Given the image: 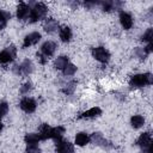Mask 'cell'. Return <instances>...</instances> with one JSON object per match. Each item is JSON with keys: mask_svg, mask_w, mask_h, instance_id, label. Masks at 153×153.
Here are the masks:
<instances>
[{"mask_svg": "<svg viewBox=\"0 0 153 153\" xmlns=\"http://www.w3.org/2000/svg\"><path fill=\"white\" fill-rule=\"evenodd\" d=\"M47 12H48V8L43 2L35 4L33 7H31V11H30V16H29L30 23H35V22L44 19L45 16H47Z\"/></svg>", "mask_w": 153, "mask_h": 153, "instance_id": "obj_1", "label": "cell"}, {"mask_svg": "<svg viewBox=\"0 0 153 153\" xmlns=\"http://www.w3.org/2000/svg\"><path fill=\"white\" fill-rule=\"evenodd\" d=\"M152 82H153V75L151 73L135 74L129 80L130 87H142V86H146V85H151Z\"/></svg>", "mask_w": 153, "mask_h": 153, "instance_id": "obj_2", "label": "cell"}, {"mask_svg": "<svg viewBox=\"0 0 153 153\" xmlns=\"http://www.w3.org/2000/svg\"><path fill=\"white\" fill-rule=\"evenodd\" d=\"M16 54H17V49L14 45H8L7 48H5L1 53H0V63L2 65H6V63H10L13 61V59L16 57Z\"/></svg>", "mask_w": 153, "mask_h": 153, "instance_id": "obj_3", "label": "cell"}, {"mask_svg": "<svg viewBox=\"0 0 153 153\" xmlns=\"http://www.w3.org/2000/svg\"><path fill=\"white\" fill-rule=\"evenodd\" d=\"M92 56L97 61H99L102 63H106L109 61V59H110V53L103 47H97V48L92 49Z\"/></svg>", "mask_w": 153, "mask_h": 153, "instance_id": "obj_4", "label": "cell"}, {"mask_svg": "<svg viewBox=\"0 0 153 153\" xmlns=\"http://www.w3.org/2000/svg\"><path fill=\"white\" fill-rule=\"evenodd\" d=\"M19 105H20L22 110H24V111L27 112V114L33 112V111L36 110V106H37L35 99L29 98V97H24V98L20 100V104H19Z\"/></svg>", "mask_w": 153, "mask_h": 153, "instance_id": "obj_5", "label": "cell"}, {"mask_svg": "<svg viewBox=\"0 0 153 153\" xmlns=\"http://www.w3.org/2000/svg\"><path fill=\"white\" fill-rule=\"evenodd\" d=\"M30 11H31V7L29 5H26L25 2H20L18 5V7H17V18L20 19V20L29 19Z\"/></svg>", "mask_w": 153, "mask_h": 153, "instance_id": "obj_6", "label": "cell"}, {"mask_svg": "<svg viewBox=\"0 0 153 153\" xmlns=\"http://www.w3.org/2000/svg\"><path fill=\"white\" fill-rule=\"evenodd\" d=\"M56 152L57 153H74V147L69 141H57L56 142Z\"/></svg>", "mask_w": 153, "mask_h": 153, "instance_id": "obj_7", "label": "cell"}, {"mask_svg": "<svg viewBox=\"0 0 153 153\" xmlns=\"http://www.w3.org/2000/svg\"><path fill=\"white\" fill-rule=\"evenodd\" d=\"M90 140L94 143V145H97V146H100V147H111V145L109 143V141L100 134V133H93L92 135H91V137H90Z\"/></svg>", "mask_w": 153, "mask_h": 153, "instance_id": "obj_8", "label": "cell"}, {"mask_svg": "<svg viewBox=\"0 0 153 153\" xmlns=\"http://www.w3.org/2000/svg\"><path fill=\"white\" fill-rule=\"evenodd\" d=\"M120 23L124 30H129L133 26V18L128 12L121 11L120 12Z\"/></svg>", "mask_w": 153, "mask_h": 153, "instance_id": "obj_9", "label": "cell"}, {"mask_svg": "<svg viewBox=\"0 0 153 153\" xmlns=\"http://www.w3.org/2000/svg\"><path fill=\"white\" fill-rule=\"evenodd\" d=\"M39 39H41V33L39 32H31V33L25 36L24 43H23V48H27L30 45H33V44L38 43Z\"/></svg>", "mask_w": 153, "mask_h": 153, "instance_id": "obj_10", "label": "cell"}, {"mask_svg": "<svg viewBox=\"0 0 153 153\" xmlns=\"http://www.w3.org/2000/svg\"><path fill=\"white\" fill-rule=\"evenodd\" d=\"M55 49H56L55 42H53V41H47V42H44V43L42 44V47H41V53L48 57V56H51V55L55 53Z\"/></svg>", "mask_w": 153, "mask_h": 153, "instance_id": "obj_11", "label": "cell"}, {"mask_svg": "<svg viewBox=\"0 0 153 153\" xmlns=\"http://www.w3.org/2000/svg\"><path fill=\"white\" fill-rule=\"evenodd\" d=\"M136 145L140 146L142 149L146 148V147H149V146L152 145V137H151V134H149L148 131L142 133V134L139 136V139H137V141H136Z\"/></svg>", "mask_w": 153, "mask_h": 153, "instance_id": "obj_12", "label": "cell"}, {"mask_svg": "<svg viewBox=\"0 0 153 153\" xmlns=\"http://www.w3.org/2000/svg\"><path fill=\"white\" fill-rule=\"evenodd\" d=\"M99 5L102 6L103 11L110 12V11H112V10H120L121 6H122V2H120V1H109V0H105V1L99 2Z\"/></svg>", "mask_w": 153, "mask_h": 153, "instance_id": "obj_13", "label": "cell"}, {"mask_svg": "<svg viewBox=\"0 0 153 153\" xmlns=\"http://www.w3.org/2000/svg\"><path fill=\"white\" fill-rule=\"evenodd\" d=\"M100 115H102L100 108L94 106V108H91V109H88L87 111L82 112V114L79 116V118H94V117H98V116H100Z\"/></svg>", "mask_w": 153, "mask_h": 153, "instance_id": "obj_14", "label": "cell"}, {"mask_svg": "<svg viewBox=\"0 0 153 153\" xmlns=\"http://www.w3.org/2000/svg\"><path fill=\"white\" fill-rule=\"evenodd\" d=\"M57 27H59V23L54 18H48L45 20V23H44V31L48 32V33L55 32L57 30Z\"/></svg>", "mask_w": 153, "mask_h": 153, "instance_id": "obj_15", "label": "cell"}, {"mask_svg": "<svg viewBox=\"0 0 153 153\" xmlns=\"http://www.w3.org/2000/svg\"><path fill=\"white\" fill-rule=\"evenodd\" d=\"M20 72H22V74H24V75L31 74V73L33 72V63H32V61L29 60V59L24 60L23 63L20 65Z\"/></svg>", "mask_w": 153, "mask_h": 153, "instance_id": "obj_16", "label": "cell"}, {"mask_svg": "<svg viewBox=\"0 0 153 153\" xmlns=\"http://www.w3.org/2000/svg\"><path fill=\"white\" fill-rule=\"evenodd\" d=\"M63 134H65V128H63V127H60V126H59V127L51 128V135H50V139H54L55 142L61 141Z\"/></svg>", "mask_w": 153, "mask_h": 153, "instance_id": "obj_17", "label": "cell"}, {"mask_svg": "<svg viewBox=\"0 0 153 153\" xmlns=\"http://www.w3.org/2000/svg\"><path fill=\"white\" fill-rule=\"evenodd\" d=\"M60 38L62 42L67 43L72 39V30L68 26H62L60 29Z\"/></svg>", "mask_w": 153, "mask_h": 153, "instance_id": "obj_18", "label": "cell"}, {"mask_svg": "<svg viewBox=\"0 0 153 153\" xmlns=\"http://www.w3.org/2000/svg\"><path fill=\"white\" fill-rule=\"evenodd\" d=\"M50 135H51V128L48 126V124H42L41 128H39V139L41 140H47V139H50Z\"/></svg>", "mask_w": 153, "mask_h": 153, "instance_id": "obj_19", "label": "cell"}, {"mask_svg": "<svg viewBox=\"0 0 153 153\" xmlns=\"http://www.w3.org/2000/svg\"><path fill=\"white\" fill-rule=\"evenodd\" d=\"M130 123L133 126V128H141L143 124H145V118L143 116L141 115H134L131 118H130Z\"/></svg>", "mask_w": 153, "mask_h": 153, "instance_id": "obj_20", "label": "cell"}, {"mask_svg": "<svg viewBox=\"0 0 153 153\" xmlns=\"http://www.w3.org/2000/svg\"><path fill=\"white\" fill-rule=\"evenodd\" d=\"M88 141H90V137H88V135H87L86 133H84V131L78 133L76 136H75V143H76L78 146H85Z\"/></svg>", "mask_w": 153, "mask_h": 153, "instance_id": "obj_21", "label": "cell"}, {"mask_svg": "<svg viewBox=\"0 0 153 153\" xmlns=\"http://www.w3.org/2000/svg\"><path fill=\"white\" fill-rule=\"evenodd\" d=\"M39 136L38 134H35V133H29L25 135V142L27 143V146H32V145H37L38 141H39Z\"/></svg>", "mask_w": 153, "mask_h": 153, "instance_id": "obj_22", "label": "cell"}, {"mask_svg": "<svg viewBox=\"0 0 153 153\" xmlns=\"http://www.w3.org/2000/svg\"><path fill=\"white\" fill-rule=\"evenodd\" d=\"M8 19H11V13L7 11L0 10V30H2L6 26Z\"/></svg>", "mask_w": 153, "mask_h": 153, "instance_id": "obj_23", "label": "cell"}, {"mask_svg": "<svg viewBox=\"0 0 153 153\" xmlns=\"http://www.w3.org/2000/svg\"><path fill=\"white\" fill-rule=\"evenodd\" d=\"M68 63V57L67 56H59L55 62H54V67L56 69H63Z\"/></svg>", "mask_w": 153, "mask_h": 153, "instance_id": "obj_24", "label": "cell"}, {"mask_svg": "<svg viewBox=\"0 0 153 153\" xmlns=\"http://www.w3.org/2000/svg\"><path fill=\"white\" fill-rule=\"evenodd\" d=\"M75 87H76V81L75 80H72V81H69L63 88H62V92L65 93V94H72L74 91H75Z\"/></svg>", "mask_w": 153, "mask_h": 153, "instance_id": "obj_25", "label": "cell"}, {"mask_svg": "<svg viewBox=\"0 0 153 153\" xmlns=\"http://www.w3.org/2000/svg\"><path fill=\"white\" fill-rule=\"evenodd\" d=\"M141 41H142V42L152 43V41H153V29H148V30L141 36Z\"/></svg>", "mask_w": 153, "mask_h": 153, "instance_id": "obj_26", "label": "cell"}, {"mask_svg": "<svg viewBox=\"0 0 153 153\" xmlns=\"http://www.w3.org/2000/svg\"><path fill=\"white\" fill-rule=\"evenodd\" d=\"M134 55L136 56V57H139V59H141V60H145L146 57H147V51L145 50V48H135V50H134Z\"/></svg>", "mask_w": 153, "mask_h": 153, "instance_id": "obj_27", "label": "cell"}, {"mask_svg": "<svg viewBox=\"0 0 153 153\" xmlns=\"http://www.w3.org/2000/svg\"><path fill=\"white\" fill-rule=\"evenodd\" d=\"M62 71H63V74L65 75H73L76 72V67L73 63H67V66Z\"/></svg>", "mask_w": 153, "mask_h": 153, "instance_id": "obj_28", "label": "cell"}, {"mask_svg": "<svg viewBox=\"0 0 153 153\" xmlns=\"http://www.w3.org/2000/svg\"><path fill=\"white\" fill-rule=\"evenodd\" d=\"M8 112V104L6 102H0V118Z\"/></svg>", "mask_w": 153, "mask_h": 153, "instance_id": "obj_29", "label": "cell"}, {"mask_svg": "<svg viewBox=\"0 0 153 153\" xmlns=\"http://www.w3.org/2000/svg\"><path fill=\"white\" fill-rule=\"evenodd\" d=\"M31 88H32V84H31L30 81H27V82H25V84L20 87V92H22L23 94H25V93H27Z\"/></svg>", "mask_w": 153, "mask_h": 153, "instance_id": "obj_30", "label": "cell"}, {"mask_svg": "<svg viewBox=\"0 0 153 153\" xmlns=\"http://www.w3.org/2000/svg\"><path fill=\"white\" fill-rule=\"evenodd\" d=\"M26 153H41V149L37 145H32V146H27Z\"/></svg>", "mask_w": 153, "mask_h": 153, "instance_id": "obj_31", "label": "cell"}, {"mask_svg": "<svg viewBox=\"0 0 153 153\" xmlns=\"http://www.w3.org/2000/svg\"><path fill=\"white\" fill-rule=\"evenodd\" d=\"M37 59H38V61L42 63V65H44V63H47V61H48V57L45 56V55H43L42 53H39V54H37Z\"/></svg>", "mask_w": 153, "mask_h": 153, "instance_id": "obj_32", "label": "cell"}, {"mask_svg": "<svg viewBox=\"0 0 153 153\" xmlns=\"http://www.w3.org/2000/svg\"><path fill=\"white\" fill-rule=\"evenodd\" d=\"M84 5H85V7L91 8V7H93V6L99 5V1H85V2H84Z\"/></svg>", "mask_w": 153, "mask_h": 153, "instance_id": "obj_33", "label": "cell"}, {"mask_svg": "<svg viewBox=\"0 0 153 153\" xmlns=\"http://www.w3.org/2000/svg\"><path fill=\"white\" fill-rule=\"evenodd\" d=\"M13 72L17 73V74H22V72H20V66H18V65L13 66Z\"/></svg>", "mask_w": 153, "mask_h": 153, "instance_id": "obj_34", "label": "cell"}, {"mask_svg": "<svg viewBox=\"0 0 153 153\" xmlns=\"http://www.w3.org/2000/svg\"><path fill=\"white\" fill-rule=\"evenodd\" d=\"M152 152H153V149H152V145H151L149 147H146V148L142 149V153H152Z\"/></svg>", "mask_w": 153, "mask_h": 153, "instance_id": "obj_35", "label": "cell"}, {"mask_svg": "<svg viewBox=\"0 0 153 153\" xmlns=\"http://www.w3.org/2000/svg\"><path fill=\"white\" fill-rule=\"evenodd\" d=\"M2 130V123H1V118H0V131Z\"/></svg>", "mask_w": 153, "mask_h": 153, "instance_id": "obj_36", "label": "cell"}]
</instances>
